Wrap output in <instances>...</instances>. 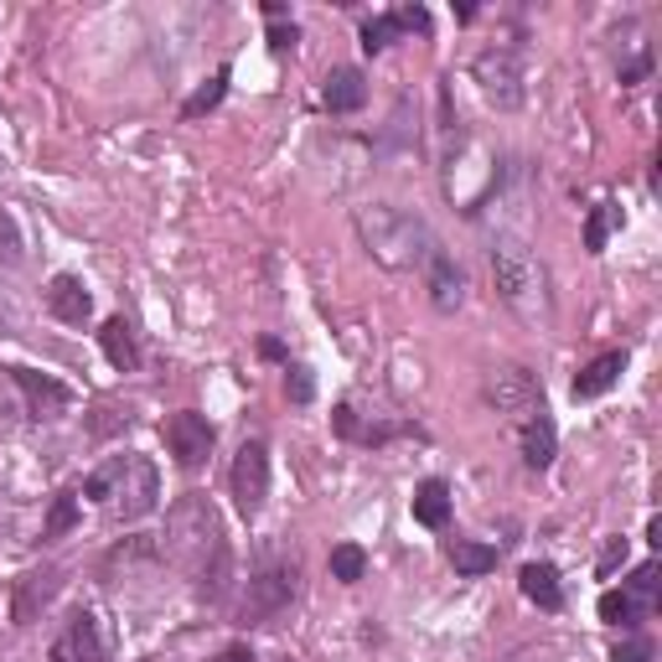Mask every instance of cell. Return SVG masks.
<instances>
[{
    "mask_svg": "<svg viewBox=\"0 0 662 662\" xmlns=\"http://www.w3.org/2000/svg\"><path fill=\"white\" fill-rule=\"evenodd\" d=\"M177 570H187L197 580V595L202 601H223L233 590V549H228V533L218 523V512L202 492H187L177 508L165 512V533L156 543Z\"/></svg>",
    "mask_w": 662,
    "mask_h": 662,
    "instance_id": "cell-1",
    "label": "cell"
},
{
    "mask_svg": "<svg viewBox=\"0 0 662 662\" xmlns=\"http://www.w3.org/2000/svg\"><path fill=\"white\" fill-rule=\"evenodd\" d=\"M358 233L368 243V254L378 264H389V270H424V259L435 254V239H430L424 218H414L404 208H389V202L358 208Z\"/></svg>",
    "mask_w": 662,
    "mask_h": 662,
    "instance_id": "cell-2",
    "label": "cell"
},
{
    "mask_svg": "<svg viewBox=\"0 0 662 662\" xmlns=\"http://www.w3.org/2000/svg\"><path fill=\"white\" fill-rule=\"evenodd\" d=\"M492 285L518 317L539 321L543 311H549V280H543V264L518 233H496V243H492Z\"/></svg>",
    "mask_w": 662,
    "mask_h": 662,
    "instance_id": "cell-3",
    "label": "cell"
},
{
    "mask_svg": "<svg viewBox=\"0 0 662 662\" xmlns=\"http://www.w3.org/2000/svg\"><path fill=\"white\" fill-rule=\"evenodd\" d=\"M295 590H301V559L295 554H264L259 559V570L243 580V621H270L280 616L290 601H295Z\"/></svg>",
    "mask_w": 662,
    "mask_h": 662,
    "instance_id": "cell-4",
    "label": "cell"
},
{
    "mask_svg": "<svg viewBox=\"0 0 662 662\" xmlns=\"http://www.w3.org/2000/svg\"><path fill=\"white\" fill-rule=\"evenodd\" d=\"M99 477H104L120 523H140V518L156 512V502H161V477H156V467L146 455H114Z\"/></svg>",
    "mask_w": 662,
    "mask_h": 662,
    "instance_id": "cell-5",
    "label": "cell"
},
{
    "mask_svg": "<svg viewBox=\"0 0 662 662\" xmlns=\"http://www.w3.org/2000/svg\"><path fill=\"white\" fill-rule=\"evenodd\" d=\"M228 487H233V508L243 518H259L264 512V496H270V445L264 440H243L239 455H233V471H228Z\"/></svg>",
    "mask_w": 662,
    "mask_h": 662,
    "instance_id": "cell-6",
    "label": "cell"
},
{
    "mask_svg": "<svg viewBox=\"0 0 662 662\" xmlns=\"http://www.w3.org/2000/svg\"><path fill=\"white\" fill-rule=\"evenodd\" d=\"M471 78L482 83L487 104H496V109H518V104H523V58H518L512 47H487V52H477Z\"/></svg>",
    "mask_w": 662,
    "mask_h": 662,
    "instance_id": "cell-7",
    "label": "cell"
},
{
    "mask_svg": "<svg viewBox=\"0 0 662 662\" xmlns=\"http://www.w3.org/2000/svg\"><path fill=\"white\" fill-rule=\"evenodd\" d=\"M482 393L496 414H512V420H523V414H533L543 404V383L528 368H492Z\"/></svg>",
    "mask_w": 662,
    "mask_h": 662,
    "instance_id": "cell-8",
    "label": "cell"
},
{
    "mask_svg": "<svg viewBox=\"0 0 662 662\" xmlns=\"http://www.w3.org/2000/svg\"><path fill=\"white\" fill-rule=\"evenodd\" d=\"M161 435H165V451L177 455V467L181 471H197L202 461L212 455V424L208 414H197V409H181V414H171V420L161 424Z\"/></svg>",
    "mask_w": 662,
    "mask_h": 662,
    "instance_id": "cell-9",
    "label": "cell"
},
{
    "mask_svg": "<svg viewBox=\"0 0 662 662\" xmlns=\"http://www.w3.org/2000/svg\"><path fill=\"white\" fill-rule=\"evenodd\" d=\"M62 564H47V570H31L16 580V595H11V621L16 626H31V621L42 616L47 605H52V595L62 590Z\"/></svg>",
    "mask_w": 662,
    "mask_h": 662,
    "instance_id": "cell-10",
    "label": "cell"
},
{
    "mask_svg": "<svg viewBox=\"0 0 662 662\" xmlns=\"http://www.w3.org/2000/svg\"><path fill=\"white\" fill-rule=\"evenodd\" d=\"M11 378H16V389L27 393L31 420H58V414L73 409V389L58 383L52 373H37V368H11Z\"/></svg>",
    "mask_w": 662,
    "mask_h": 662,
    "instance_id": "cell-11",
    "label": "cell"
},
{
    "mask_svg": "<svg viewBox=\"0 0 662 662\" xmlns=\"http://www.w3.org/2000/svg\"><path fill=\"white\" fill-rule=\"evenodd\" d=\"M52 662H109L93 611H73V616H68V626H62L58 642H52Z\"/></svg>",
    "mask_w": 662,
    "mask_h": 662,
    "instance_id": "cell-12",
    "label": "cell"
},
{
    "mask_svg": "<svg viewBox=\"0 0 662 662\" xmlns=\"http://www.w3.org/2000/svg\"><path fill=\"white\" fill-rule=\"evenodd\" d=\"M424 285H430V305L445 311V317L461 311V301H467V280H461V270H455V259L445 249H435L424 259Z\"/></svg>",
    "mask_w": 662,
    "mask_h": 662,
    "instance_id": "cell-13",
    "label": "cell"
},
{
    "mask_svg": "<svg viewBox=\"0 0 662 662\" xmlns=\"http://www.w3.org/2000/svg\"><path fill=\"white\" fill-rule=\"evenodd\" d=\"M47 311H52L58 321H68V327H83V321L93 317L89 285H83L78 274H58V280L47 285Z\"/></svg>",
    "mask_w": 662,
    "mask_h": 662,
    "instance_id": "cell-14",
    "label": "cell"
},
{
    "mask_svg": "<svg viewBox=\"0 0 662 662\" xmlns=\"http://www.w3.org/2000/svg\"><path fill=\"white\" fill-rule=\"evenodd\" d=\"M321 104H327L331 114H358V109L368 104V78H362V68H331L327 89H321Z\"/></svg>",
    "mask_w": 662,
    "mask_h": 662,
    "instance_id": "cell-15",
    "label": "cell"
},
{
    "mask_svg": "<svg viewBox=\"0 0 662 662\" xmlns=\"http://www.w3.org/2000/svg\"><path fill=\"white\" fill-rule=\"evenodd\" d=\"M518 440H523V461L533 471H543L549 461H554V445H559V435H554V420H549V409H533V414H523V430H518Z\"/></svg>",
    "mask_w": 662,
    "mask_h": 662,
    "instance_id": "cell-16",
    "label": "cell"
},
{
    "mask_svg": "<svg viewBox=\"0 0 662 662\" xmlns=\"http://www.w3.org/2000/svg\"><path fill=\"white\" fill-rule=\"evenodd\" d=\"M626 373V352H601L574 373V399H601L605 389H616V378Z\"/></svg>",
    "mask_w": 662,
    "mask_h": 662,
    "instance_id": "cell-17",
    "label": "cell"
},
{
    "mask_svg": "<svg viewBox=\"0 0 662 662\" xmlns=\"http://www.w3.org/2000/svg\"><path fill=\"white\" fill-rule=\"evenodd\" d=\"M99 347H104V358L120 368V373H136L140 368V342H136V327L124 317H109L99 327Z\"/></svg>",
    "mask_w": 662,
    "mask_h": 662,
    "instance_id": "cell-18",
    "label": "cell"
},
{
    "mask_svg": "<svg viewBox=\"0 0 662 662\" xmlns=\"http://www.w3.org/2000/svg\"><path fill=\"white\" fill-rule=\"evenodd\" d=\"M518 585H523V595L533 605H539V611H559V605H564V590H559V570L554 564H523V570H518Z\"/></svg>",
    "mask_w": 662,
    "mask_h": 662,
    "instance_id": "cell-19",
    "label": "cell"
},
{
    "mask_svg": "<svg viewBox=\"0 0 662 662\" xmlns=\"http://www.w3.org/2000/svg\"><path fill=\"white\" fill-rule=\"evenodd\" d=\"M414 523H424V528L451 523V487L440 482V477H430V482L414 487Z\"/></svg>",
    "mask_w": 662,
    "mask_h": 662,
    "instance_id": "cell-20",
    "label": "cell"
},
{
    "mask_svg": "<svg viewBox=\"0 0 662 662\" xmlns=\"http://www.w3.org/2000/svg\"><path fill=\"white\" fill-rule=\"evenodd\" d=\"M451 564H455V574H467V580H482V574H492L496 570V549L492 543H471V539H455L451 549Z\"/></svg>",
    "mask_w": 662,
    "mask_h": 662,
    "instance_id": "cell-21",
    "label": "cell"
},
{
    "mask_svg": "<svg viewBox=\"0 0 662 662\" xmlns=\"http://www.w3.org/2000/svg\"><path fill=\"white\" fill-rule=\"evenodd\" d=\"M78 528V496L73 492H58L52 496V508H47V523H42V539L52 543V539H68Z\"/></svg>",
    "mask_w": 662,
    "mask_h": 662,
    "instance_id": "cell-22",
    "label": "cell"
},
{
    "mask_svg": "<svg viewBox=\"0 0 662 662\" xmlns=\"http://www.w3.org/2000/svg\"><path fill=\"white\" fill-rule=\"evenodd\" d=\"M223 93H228V68H218V73H212L208 83H202V89H197L192 99L181 104V120H202L208 109H218V104H223Z\"/></svg>",
    "mask_w": 662,
    "mask_h": 662,
    "instance_id": "cell-23",
    "label": "cell"
},
{
    "mask_svg": "<svg viewBox=\"0 0 662 662\" xmlns=\"http://www.w3.org/2000/svg\"><path fill=\"white\" fill-rule=\"evenodd\" d=\"M621 223V208H611V202H595L585 218V249L590 254H605V239H611V228Z\"/></svg>",
    "mask_w": 662,
    "mask_h": 662,
    "instance_id": "cell-24",
    "label": "cell"
},
{
    "mask_svg": "<svg viewBox=\"0 0 662 662\" xmlns=\"http://www.w3.org/2000/svg\"><path fill=\"white\" fill-rule=\"evenodd\" d=\"M636 616H648V611H642L626 590H605L601 595V621L605 626H636Z\"/></svg>",
    "mask_w": 662,
    "mask_h": 662,
    "instance_id": "cell-25",
    "label": "cell"
},
{
    "mask_svg": "<svg viewBox=\"0 0 662 662\" xmlns=\"http://www.w3.org/2000/svg\"><path fill=\"white\" fill-rule=\"evenodd\" d=\"M362 570H368V554H362L358 543H337V549H331V580H342V585H358Z\"/></svg>",
    "mask_w": 662,
    "mask_h": 662,
    "instance_id": "cell-26",
    "label": "cell"
},
{
    "mask_svg": "<svg viewBox=\"0 0 662 662\" xmlns=\"http://www.w3.org/2000/svg\"><path fill=\"white\" fill-rule=\"evenodd\" d=\"M626 595H632L642 611H652V601H658V559H648V564H636L632 580H626Z\"/></svg>",
    "mask_w": 662,
    "mask_h": 662,
    "instance_id": "cell-27",
    "label": "cell"
},
{
    "mask_svg": "<svg viewBox=\"0 0 662 662\" xmlns=\"http://www.w3.org/2000/svg\"><path fill=\"white\" fill-rule=\"evenodd\" d=\"M393 37H399V21H393V16H368V21H362V52H383Z\"/></svg>",
    "mask_w": 662,
    "mask_h": 662,
    "instance_id": "cell-28",
    "label": "cell"
},
{
    "mask_svg": "<svg viewBox=\"0 0 662 662\" xmlns=\"http://www.w3.org/2000/svg\"><path fill=\"white\" fill-rule=\"evenodd\" d=\"M114 430H130V409L120 414L114 404H99V409H93V420H89V435L104 440V435H114Z\"/></svg>",
    "mask_w": 662,
    "mask_h": 662,
    "instance_id": "cell-29",
    "label": "cell"
},
{
    "mask_svg": "<svg viewBox=\"0 0 662 662\" xmlns=\"http://www.w3.org/2000/svg\"><path fill=\"white\" fill-rule=\"evenodd\" d=\"M611 662H652V642L648 636H626L611 648Z\"/></svg>",
    "mask_w": 662,
    "mask_h": 662,
    "instance_id": "cell-30",
    "label": "cell"
},
{
    "mask_svg": "<svg viewBox=\"0 0 662 662\" xmlns=\"http://www.w3.org/2000/svg\"><path fill=\"white\" fill-rule=\"evenodd\" d=\"M331 430H337V435H342V440H362L358 409H352V404H337V409H331Z\"/></svg>",
    "mask_w": 662,
    "mask_h": 662,
    "instance_id": "cell-31",
    "label": "cell"
},
{
    "mask_svg": "<svg viewBox=\"0 0 662 662\" xmlns=\"http://www.w3.org/2000/svg\"><path fill=\"white\" fill-rule=\"evenodd\" d=\"M285 393L295 399V404H311L317 383H311V373H305V368H285Z\"/></svg>",
    "mask_w": 662,
    "mask_h": 662,
    "instance_id": "cell-32",
    "label": "cell"
},
{
    "mask_svg": "<svg viewBox=\"0 0 662 662\" xmlns=\"http://www.w3.org/2000/svg\"><path fill=\"white\" fill-rule=\"evenodd\" d=\"M0 337H21V311H16L6 285H0Z\"/></svg>",
    "mask_w": 662,
    "mask_h": 662,
    "instance_id": "cell-33",
    "label": "cell"
},
{
    "mask_svg": "<svg viewBox=\"0 0 662 662\" xmlns=\"http://www.w3.org/2000/svg\"><path fill=\"white\" fill-rule=\"evenodd\" d=\"M393 21H399V31H430V11L424 6H404V11H393Z\"/></svg>",
    "mask_w": 662,
    "mask_h": 662,
    "instance_id": "cell-34",
    "label": "cell"
},
{
    "mask_svg": "<svg viewBox=\"0 0 662 662\" xmlns=\"http://www.w3.org/2000/svg\"><path fill=\"white\" fill-rule=\"evenodd\" d=\"M0 259H6V264L21 259V239H16V223L6 218V212H0Z\"/></svg>",
    "mask_w": 662,
    "mask_h": 662,
    "instance_id": "cell-35",
    "label": "cell"
},
{
    "mask_svg": "<svg viewBox=\"0 0 662 662\" xmlns=\"http://www.w3.org/2000/svg\"><path fill=\"white\" fill-rule=\"evenodd\" d=\"M616 564H626V539H605V549H601V564L595 570L601 574H611Z\"/></svg>",
    "mask_w": 662,
    "mask_h": 662,
    "instance_id": "cell-36",
    "label": "cell"
},
{
    "mask_svg": "<svg viewBox=\"0 0 662 662\" xmlns=\"http://www.w3.org/2000/svg\"><path fill=\"white\" fill-rule=\"evenodd\" d=\"M295 37H301V31H295V21H270V47H274V52L295 47Z\"/></svg>",
    "mask_w": 662,
    "mask_h": 662,
    "instance_id": "cell-37",
    "label": "cell"
},
{
    "mask_svg": "<svg viewBox=\"0 0 662 662\" xmlns=\"http://www.w3.org/2000/svg\"><path fill=\"white\" fill-rule=\"evenodd\" d=\"M652 73V58H648V52H642V58H636V62H626V68H621V83H642V78H648Z\"/></svg>",
    "mask_w": 662,
    "mask_h": 662,
    "instance_id": "cell-38",
    "label": "cell"
},
{
    "mask_svg": "<svg viewBox=\"0 0 662 662\" xmlns=\"http://www.w3.org/2000/svg\"><path fill=\"white\" fill-rule=\"evenodd\" d=\"M212 662H254V652L243 648V642H233V648H228V652H218V658H212Z\"/></svg>",
    "mask_w": 662,
    "mask_h": 662,
    "instance_id": "cell-39",
    "label": "cell"
},
{
    "mask_svg": "<svg viewBox=\"0 0 662 662\" xmlns=\"http://www.w3.org/2000/svg\"><path fill=\"white\" fill-rule=\"evenodd\" d=\"M259 352H264L270 362H285V347L274 342V337H264V342H259Z\"/></svg>",
    "mask_w": 662,
    "mask_h": 662,
    "instance_id": "cell-40",
    "label": "cell"
},
{
    "mask_svg": "<svg viewBox=\"0 0 662 662\" xmlns=\"http://www.w3.org/2000/svg\"><path fill=\"white\" fill-rule=\"evenodd\" d=\"M648 543H652V549H662V518H652V523H648Z\"/></svg>",
    "mask_w": 662,
    "mask_h": 662,
    "instance_id": "cell-41",
    "label": "cell"
}]
</instances>
